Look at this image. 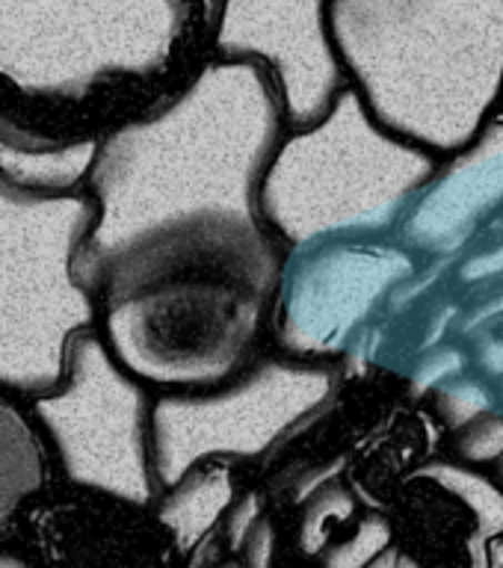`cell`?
Returning a JSON list of instances; mask_svg holds the SVG:
<instances>
[{"instance_id": "cell-9", "label": "cell", "mask_w": 503, "mask_h": 568, "mask_svg": "<svg viewBox=\"0 0 503 568\" xmlns=\"http://www.w3.org/2000/svg\"><path fill=\"white\" fill-rule=\"evenodd\" d=\"M418 255L394 237H338L284 248L273 308V349L335 364L371 335Z\"/></svg>"}, {"instance_id": "cell-19", "label": "cell", "mask_w": 503, "mask_h": 568, "mask_svg": "<svg viewBox=\"0 0 503 568\" xmlns=\"http://www.w3.org/2000/svg\"><path fill=\"white\" fill-rule=\"evenodd\" d=\"M353 513L355 504L346 491H341V488H326V491H320L318 500L311 504L309 515H305V524H302V545H305V550H309V554L323 550L332 527H335L338 521H346Z\"/></svg>"}, {"instance_id": "cell-26", "label": "cell", "mask_w": 503, "mask_h": 568, "mask_svg": "<svg viewBox=\"0 0 503 568\" xmlns=\"http://www.w3.org/2000/svg\"><path fill=\"white\" fill-rule=\"evenodd\" d=\"M501 314H503V296H501V300L486 302V305H483V308H480L477 314L469 320V328L480 326V323H486V317H501Z\"/></svg>"}, {"instance_id": "cell-11", "label": "cell", "mask_w": 503, "mask_h": 568, "mask_svg": "<svg viewBox=\"0 0 503 568\" xmlns=\"http://www.w3.org/2000/svg\"><path fill=\"white\" fill-rule=\"evenodd\" d=\"M42 568H163L172 559L151 509L53 486L24 515Z\"/></svg>"}, {"instance_id": "cell-12", "label": "cell", "mask_w": 503, "mask_h": 568, "mask_svg": "<svg viewBox=\"0 0 503 568\" xmlns=\"http://www.w3.org/2000/svg\"><path fill=\"white\" fill-rule=\"evenodd\" d=\"M503 207V106L418 193L394 237L412 252L456 255L480 225Z\"/></svg>"}, {"instance_id": "cell-15", "label": "cell", "mask_w": 503, "mask_h": 568, "mask_svg": "<svg viewBox=\"0 0 503 568\" xmlns=\"http://www.w3.org/2000/svg\"><path fill=\"white\" fill-rule=\"evenodd\" d=\"M98 142L60 151H18L0 145V178L36 193H83Z\"/></svg>"}, {"instance_id": "cell-21", "label": "cell", "mask_w": 503, "mask_h": 568, "mask_svg": "<svg viewBox=\"0 0 503 568\" xmlns=\"http://www.w3.org/2000/svg\"><path fill=\"white\" fill-rule=\"evenodd\" d=\"M469 367V358L456 346H433L418 358L415 371H412V390L415 394H430L435 385L462 376Z\"/></svg>"}, {"instance_id": "cell-10", "label": "cell", "mask_w": 503, "mask_h": 568, "mask_svg": "<svg viewBox=\"0 0 503 568\" xmlns=\"http://www.w3.org/2000/svg\"><path fill=\"white\" fill-rule=\"evenodd\" d=\"M213 57L264 65L291 128L320 119L346 89L329 44L326 0H222Z\"/></svg>"}, {"instance_id": "cell-14", "label": "cell", "mask_w": 503, "mask_h": 568, "mask_svg": "<svg viewBox=\"0 0 503 568\" xmlns=\"http://www.w3.org/2000/svg\"><path fill=\"white\" fill-rule=\"evenodd\" d=\"M57 483L51 447L30 403L0 388V541L21 527L24 515Z\"/></svg>"}, {"instance_id": "cell-2", "label": "cell", "mask_w": 503, "mask_h": 568, "mask_svg": "<svg viewBox=\"0 0 503 568\" xmlns=\"http://www.w3.org/2000/svg\"><path fill=\"white\" fill-rule=\"evenodd\" d=\"M222 0H0V145H89L213 57Z\"/></svg>"}, {"instance_id": "cell-1", "label": "cell", "mask_w": 503, "mask_h": 568, "mask_svg": "<svg viewBox=\"0 0 503 568\" xmlns=\"http://www.w3.org/2000/svg\"><path fill=\"white\" fill-rule=\"evenodd\" d=\"M288 128L264 65L211 57L167 104L101 136L83 184L92 222L80 282L110 257L160 240L266 229L258 195Z\"/></svg>"}, {"instance_id": "cell-8", "label": "cell", "mask_w": 503, "mask_h": 568, "mask_svg": "<svg viewBox=\"0 0 503 568\" xmlns=\"http://www.w3.org/2000/svg\"><path fill=\"white\" fill-rule=\"evenodd\" d=\"M151 394L110 358L95 332L74 341L62 379L27 399L51 447L57 483L151 509Z\"/></svg>"}, {"instance_id": "cell-18", "label": "cell", "mask_w": 503, "mask_h": 568, "mask_svg": "<svg viewBox=\"0 0 503 568\" xmlns=\"http://www.w3.org/2000/svg\"><path fill=\"white\" fill-rule=\"evenodd\" d=\"M391 545V527L385 518H364L359 530L326 554V568H364L376 554Z\"/></svg>"}, {"instance_id": "cell-23", "label": "cell", "mask_w": 503, "mask_h": 568, "mask_svg": "<svg viewBox=\"0 0 503 568\" xmlns=\"http://www.w3.org/2000/svg\"><path fill=\"white\" fill-rule=\"evenodd\" d=\"M480 371L486 376H503V332L486 328V341L480 344Z\"/></svg>"}, {"instance_id": "cell-13", "label": "cell", "mask_w": 503, "mask_h": 568, "mask_svg": "<svg viewBox=\"0 0 503 568\" xmlns=\"http://www.w3.org/2000/svg\"><path fill=\"white\" fill-rule=\"evenodd\" d=\"M240 491V468L229 462L199 465L178 483L160 488L151 518L158 521L178 566H184L204 541L222 536V521Z\"/></svg>"}, {"instance_id": "cell-16", "label": "cell", "mask_w": 503, "mask_h": 568, "mask_svg": "<svg viewBox=\"0 0 503 568\" xmlns=\"http://www.w3.org/2000/svg\"><path fill=\"white\" fill-rule=\"evenodd\" d=\"M421 477L435 479L451 495L465 500L474 509V515H477L480 536L483 539L503 532V495L489 479H483L474 470L456 468V465H430V468L421 470Z\"/></svg>"}, {"instance_id": "cell-27", "label": "cell", "mask_w": 503, "mask_h": 568, "mask_svg": "<svg viewBox=\"0 0 503 568\" xmlns=\"http://www.w3.org/2000/svg\"><path fill=\"white\" fill-rule=\"evenodd\" d=\"M213 568H243V562H240L238 557H225V559H220V562H217Z\"/></svg>"}, {"instance_id": "cell-17", "label": "cell", "mask_w": 503, "mask_h": 568, "mask_svg": "<svg viewBox=\"0 0 503 568\" xmlns=\"http://www.w3.org/2000/svg\"><path fill=\"white\" fill-rule=\"evenodd\" d=\"M430 399H433V408L439 420L451 429H462L465 424H471L474 417L492 412V403H495V394L483 379H471V376H453V379L442 382L430 390Z\"/></svg>"}, {"instance_id": "cell-25", "label": "cell", "mask_w": 503, "mask_h": 568, "mask_svg": "<svg viewBox=\"0 0 503 568\" xmlns=\"http://www.w3.org/2000/svg\"><path fill=\"white\" fill-rule=\"evenodd\" d=\"M364 568H418V566L409 557H403L398 548H391L389 545V548L382 550V554H376V557H373Z\"/></svg>"}, {"instance_id": "cell-7", "label": "cell", "mask_w": 503, "mask_h": 568, "mask_svg": "<svg viewBox=\"0 0 503 568\" xmlns=\"http://www.w3.org/2000/svg\"><path fill=\"white\" fill-rule=\"evenodd\" d=\"M338 367L266 349L238 379L151 399V468L158 488L208 462L252 465L279 450L332 403Z\"/></svg>"}, {"instance_id": "cell-20", "label": "cell", "mask_w": 503, "mask_h": 568, "mask_svg": "<svg viewBox=\"0 0 503 568\" xmlns=\"http://www.w3.org/2000/svg\"><path fill=\"white\" fill-rule=\"evenodd\" d=\"M456 453L469 462H495L503 456V415L486 412L456 429Z\"/></svg>"}, {"instance_id": "cell-3", "label": "cell", "mask_w": 503, "mask_h": 568, "mask_svg": "<svg viewBox=\"0 0 503 568\" xmlns=\"http://www.w3.org/2000/svg\"><path fill=\"white\" fill-rule=\"evenodd\" d=\"M284 246L266 229L160 240L83 275L95 335L151 394H193L238 379L273 349Z\"/></svg>"}, {"instance_id": "cell-22", "label": "cell", "mask_w": 503, "mask_h": 568, "mask_svg": "<svg viewBox=\"0 0 503 568\" xmlns=\"http://www.w3.org/2000/svg\"><path fill=\"white\" fill-rule=\"evenodd\" d=\"M497 273H503V246H495L489 248V252H480V255L469 257L460 270L462 282H483V278Z\"/></svg>"}, {"instance_id": "cell-24", "label": "cell", "mask_w": 503, "mask_h": 568, "mask_svg": "<svg viewBox=\"0 0 503 568\" xmlns=\"http://www.w3.org/2000/svg\"><path fill=\"white\" fill-rule=\"evenodd\" d=\"M0 568H42V566H39L27 550L9 548V545L0 541Z\"/></svg>"}, {"instance_id": "cell-4", "label": "cell", "mask_w": 503, "mask_h": 568, "mask_svg": "<svg viewBox=\"0 0 503 568\" xmlns=\"http://www.w3.org/2000/svg\"><path fill=\"white\" fill-rule=\"evenodd\" d=\"M326 33L373 122L433 158L503 106V0H326Z\"/></svg>"}, {"instance_id": "cell-5", "label": "cell", "mask_w": 503, "mask_h": 568, "mask_svg": "<svg viewBox=\"0 0 503 568\" xmlns=\"http://www.w3.org/2000/svg\"><path fill=\"white\" fill-rule=\"evenodd\" d=\"M439 163L373 122L344 89L320 119L284 131L261 181V220L284 248L394 237Z\"/></svg>"}, {"instance_id": "cell-6", "label": "cell", "mask_w": 503, "mask_h": 568, "mask_svg": "<svg viewBox=\"0 0 503 568\" xmlns=\"http://www.w3.org/2000/svg\"><path fill=\"white\" fill-rule=\"evenodd\" d=\"M92 222L87 193H36L0 178V388L42 397L74 341L95 332V296L78 257Z\"/></svg>"}, {"instance_id": "cell-28", "label": "cell", "mask_w": 503, "mask_h": 568, "mask_svg": "<svg viewBox=\"0 0 503 568\" xmlns=\"http://www.w3.org/2000/svg\"><path fill=\"white\" fill-rule=\"evenodd\" d=\"M497 462H501V468H497V470H501V479H503V456H501V459H497Z\"/></svg>"}]
</instances>
